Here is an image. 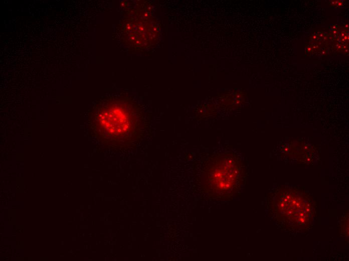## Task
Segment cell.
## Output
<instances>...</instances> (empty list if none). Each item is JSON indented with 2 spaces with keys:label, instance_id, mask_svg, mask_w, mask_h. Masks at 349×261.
<instances>
[{
  "label": "cell",
  "instance_id": "obj_1",
  "mask_svg": "<svg viewBox=\"0 0 349 261\" xmlns=\"http://www.w3.org/2000/svg\"><path fill=\"white\" fill-rule=\"evenodd\" d=\"M271 211L291 231H302L310 226L314 217L315 203L310 195L300 191H282L273 195Z\"/></svg>",
  "mask_w": 349,
  "mask_h": 261
},
{
  "label": "cell",
  "instance_id": "obj_2",
  "mask_svg": "<svg viewBox=\"0 0 349 261\" xmlns=\"http://www.w3.org/2000/svg\"><path fill=\"white\" fill-rule=\"evenodd\" d=\"M241 170L233 155L221 154L209 160L203 174L205 192L214 198L229 199L237 190Z\"/></svg>",
  "mask_w": 349,
  "mask_h": 261
},
{
  "label": "cell",
  "instance_id": "obj_3",
  "mask_svg": "<svg viewBox=\"0 0 349 261\" xmlns=\"http://www.w3.org/2000/svg\"><path fill=\"white\" fill-rule=\"evenodd\" d=\"M136 115L127 102H117L100 110L95 123L107 139H133L139 125Z\"/></svg>",
  "mask_w": 349,
  "mask_h": 261
}]
</instances>
